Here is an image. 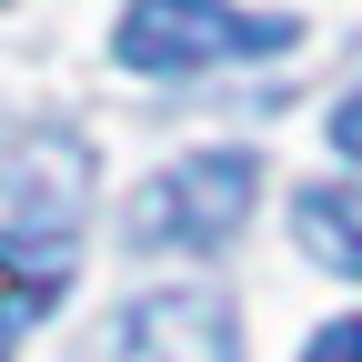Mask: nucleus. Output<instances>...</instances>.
I'll return each instance as SVG.
<instances>
[{
    "label": "nucleus",
    "mask_w": 362,
    "mask_h": 362,
    "mask_svg": "<svg viewBox=\"0 0 362 362\" xmlns=\"http://www.w3.org/2000/svg\"><path fill=\"white\" fill-rule=\"evenodd\" d=\"M302 21L282 11H232V0H131L111 51L121 71H151V81H181V71H211V61H252V51H292Z\"/></svg>",
    "instance_id": "obj_1"
},
{
    "label": "nucleus",
    "mask_w": 362,
    "mask_h": 362,
    "mask_svg": "<svg viewBox=\"0 0 362 362\" xmlns=\"http://www.w3.org/2000/svg\"><path fill=\"white\" fill-rule=\"evenodd\" d=\"M262 161L252 151H181L141 202H131V242L141 252H221L252 221Z\"/></svg>",
    "instance_id": "obj_2"
},
{
    "label": "nucleus",
    "mask_w": 362,
    "mask_h": 362,
    "mask_svg": "<svg viewBox=\"0 0 362 362\" xmlns=\"http://www.w3.org/2000/svg\"><path fill=\"white\" fill-rule=\"evenodd\" d=\"M101 362H242V332H232V302L211 282H171V292H141L111 322Z\"/></svg>",
    "instance_id": "obj_3"
},
{
    "label": "nucleus",
    "mask_w": 362,
    "mask_h": 362,
    "mask_svg": "<svg viewBox=\"0 0 362 362\" xmlns=\"http://www.w3.org/2000/svg\"><path fill=\"white\" fill-rule=\"evenodd\" d=\"M71 221H81V151H40L30 171H0V252L71 242Z\"/></svg>",
    "instance_id": "obj_4"
},
{
    "label": "nucleus",
    "mask_w": 362,
    "mask_h": 362,
    "mask_svg": "<svg viewBox=\"0 0 362 362\" xmlns=\"http://www.w3.org/2000/svg\"><path fill=\"white\" fill-rule=\"evenodd\" d=\"M71 292V242H11L0 252V332H30Z\"/></svg>",
    "instance_id": "obj_5"
},
{
    "label": "nucleus",
    "mask_w": 362,
    "mask_h": 362,
    "mask_svg": "<svg viewBox=\"0 0 362 362\" xmlns=\"http://www.w3.org/2000/svg\"><path fill=\"white\" fill-rule=\"evenodd\" d=\"M292 232L322 252L332 272L362 282V192H342V181H332V192H302V202H292Z\"/></svg>",
    "instance_id": "obj_6"
},
{
    "label": "nucleus",
    "mask_w": 362,
    "mask_h": 362,
    "mask_svg": "<svg viewBox=\"0 0 362 362\" xmlns=\"http://www.w3.org/2000/svg\"><path fill=\"white\" fill-rule=\"evenodd\" d=\"M302 362H362V312H342V322H322Z\"/></svg>",
    "instance_id": "obj_7"
},
{
    "label": "nucleus",
    "mask_w": 362,
    "mask_h": 362,
    "mask_svg": "<svg viewBox=\"0 0 362 362\" xmlns=\"http://www.w3.org/2000/svg\"><path fill=\"white\" fill-rule=\"evenodd\" d=\"M332 151L362 161V90H352V101H332Z\"/></svg>",
    "instance_id": "obj_8"
},
{
    "label": "nucleus",
    "mask_w": 362,
    "mask_h": 362,
    "mask_svg": "<svg viewBox=\"0 0 362 362\" xmlns=\"http://www.w3.org/2000/svg\"><path fill=\"white\" fill-rule=\"evenodd\" d=\"M0 362H11V342H0Z\"/></svg>",
    "instance_id": "obj_9"
}]
</instances>
